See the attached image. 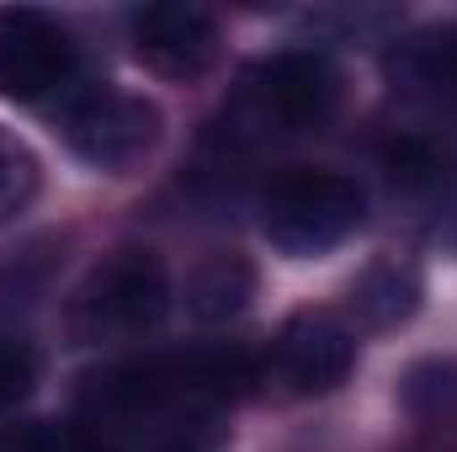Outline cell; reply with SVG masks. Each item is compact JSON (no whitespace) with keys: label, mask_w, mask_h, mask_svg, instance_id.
<instances>
[{"label":"cell","mask_w":457,"mask_h":452,"mask_svg":"<svg viewBox=\"0 0 457 452\" xmlns=\"http://www.w3.org/2000/svg\"><path fill=\"white\" fill-rule=\"evenodd\" d=\"M133 54L165 80H203L219 64V21L203 5H144L128 21Z\"/></svg>","instance_id":"6"},{"label":"cell","mask_w":457,"mask_h":452,"mask_svg":"<svg viewBox=\"0 0 457 452\" xmlns=\"http://www.w3.org/2000/svg\"><path fill=\"white\" fill-rule=\"evenodd\" d=\"M420 293H426V288H420V272H415L410 261H399V255H383V261H372V266L351 282V309H356L361 325L394 331V325L415 320Z\"/></svg>","instance_id":"9"},{"label":"cell","mask_w":457,"mask_h":452,"mask_svg":"<svg viewBox=\"0 0 457 452\" xmlns=\"http://www.w3.org/2000/svg\"><path fill=\"white\" fill-rule=\"evenodd\" d=\"M64 138L80 160H91L102 171H128L133 160H144L154 149L160 107L133 91H117V86H91L64 102Z\"/></svg>","instance_id":"5"},{"label":"cell","mask_w":457,"mask_h":452,"mask_svg":"<svg viewBox=\"0 0 457 452\" xmlns=\"http://www.w3.org/2000/svg\"><path fill=\"white\" fill-rule=\"evenodd\" d=\"M0 452H112V448L91 426L21 421V426H0Z\"/></svg>","instance_id":"13"},{"label":"cell","mask_w":457,"mask_h":452,"mask_svg":"<svg viewBox=\"0 0 457 452\" xmlns=\"http://www.w3.org/2000/svg\"><path fill=\"white\" fill-rule=\"evenodd\" d=\"M336 102H341V75L330 70V59L314 48H287L245 70L234 91V122L261 138H287L330 122Z\"/></svg>","instance_id":"1"},{"label":"cell","mask_w":457,"mask_h":452,"mask_svg":"<svg viewBox=\"0 0 457 452\" xmlns=\"http://www.w3.org/2000/svg\"><path fill=\"white\" fill-rule=\"evenodd\" d=\"M170 309V277L154 250H112L70 298L75 340H138Z\"/></svg>","instance_id":"2"},{"label":"cell","mask_w":457,"mask_h":452,"mask_svg":"<svg viewBox=\"0 0 457 452\" xmlns=\"http://www.w3.org/2000/svg\"><path fill=\"white\" fill-rule=\"evenodd\" d=\"M250 298H255V266L245 255H234V250H219V255L197 261L192 277H187V309L197 320H208V325L234 320Z\"/></svg>","instance_id":"10"},{"label":"cell","mask_w":457,"mask_h":452,"mask_svg":"<svg viewBox=\"0 0 457 452\" xmlns=\"http://www.w3.org/2000/svg\"><path fill=\"white\" fill-rule=\"evenodd\" d=\"M351 362H356V340L330 314H298V320H287L277 346H271V378L287 394H298V399L341 389L345 378H351Z\"/></svg>","instance_id":"7"},{"label":"cell","mask_w":457,"mask_h":452,"mask_svg":"<svg viewBox=\"0 0 457 452\" xmlns=\"http://www.w3.org/2000/svg\"><path fill=\"white\" fill-rule=\"evenodd\" d=\"M154 452H224V431L203 410H192V415L165 421V437H160Z\"/></svg>","instance_id":"15"},{"label":"cell","mask_w":457,"mask_h":452,"mask_svg":"<svg viewBox=\"0 0 457 452\" xmlns=\"http://www.w3.org/2000/svg\"><path fill=\"white\" fill-rule=\"evenodd\" d=\"M75 75H80L75 38L54 16H43L32 5L0 11V96H11V102L70 96Z\"/></svg>","instance_id":"4"},{"label":"cell","mask_w":457,"mask_h":452,"mask_svg":"<svg viewBox=\"0 0 457 452\" xmlns=\"http://www.w3.org/2000/svg\"><path fill=\"white\" fill-rule=\"evenodd\" d=\"M37 181H43V171H37V155L27 149V138L0 128V224L27 213V203L37 197Z\"/></svg>","instance_id":"12"},{"label":"cell","mask_w":457,"mask_h":452,"mask_svg":"<svg viewBox=\"0 0 457 452\" xmlns=\"http://www.w3.org/2000/svg\"><path fill=\"white\" fill-rule=\"evenodd\" d=\"M37 383V351L32 340L16 336V331H0V410L21 405Z\"/></svg>","instance_id":"14"},{"label":"cell","mask_w":457,"mask_h":452,"mask_svg":"<svg viewBox=\"0 0 457 452\" xmlns=\"http://www.w3.org/2000/svg\"><path fill=\"white\" fill-rule=\"evenodd\" d=\"M388 75L415 91V96H431V102H447L457 107V21L447 27H426L415 38H404L388 59Z\"/></svg>","instance_id":"8"},{"label":"cell","mask_w":457,"mask_h":452,"mask_svg":"<svg viewBox=\"0 0 457 452\" xmlns=\"http://www.w3.org/2000/svg\"><path fill=\"white\" fill-rule=\"evenodd\" d=\"M399 399L420 421L447 415L457 405V356H426V362H415L404 372V383H399Z\"/></svg>","instance_id":"11"},{"label":"cell","mask_w":457,"mask_h":452,"mask_svg":"<svg viewBox=\"0 0 457 452\" xmlns=\"http://www.w3.org/2000/svg\"><path fill=\"white\" fill-rule=\"evenodd\" d=\"M367 213V192L341 171H309L293 165L266 181L261 192V229L287 255H314L341 245Z\"/></svg>","instance_id":"3"}]
</instances>
